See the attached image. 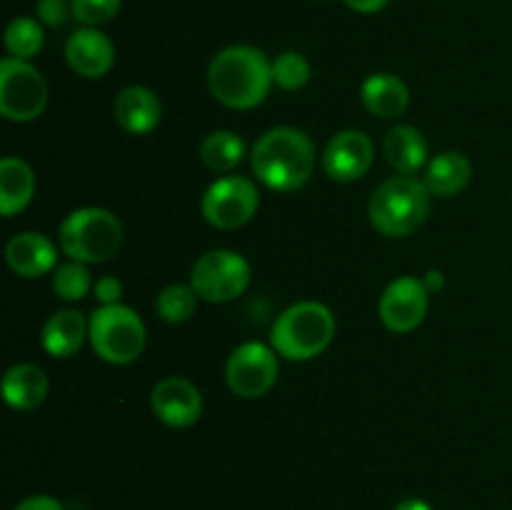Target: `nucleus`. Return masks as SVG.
I'll return each instance as SVG.
<instances>
[{
  "label": "nucleus",
  "mask_w": 512,
  "mask_h": 510,
  "mask_svg": "<svg viewBox=\"0 0 512 510\" xmlns=\"http://www.w3.org/2000/svg\"><path fill=\"white\" fill-rule=\"evenodd\" d=\"M210 93L233 110H250L268 98L273 88V63L253 45L223 48L208 68Z\"/></svg>",
  "instance_id": "obj_1"
},
{
  "label": "nucleus",
  "mask_w": 512,
  "mask_h": 510,
  "mask_svg": "<svg viewBox=\"0 0 512 510\" xmlns=\"http://www.w3.org/2000/svg\"><path fill=\"white\" fill-rule=\"evenodd\" d=\"M250 163H253L255 178L265 188L293 193L310 180L318 155H315L313 140L303 130L280 125L260 135L250 153Z\"/></svg>",
  "instance_id": "obj_2"
},
{
  "label": "nucleus",
  "mask_w": 512,
  "mask_h": 510,
  "mask_svg": "<svg viewBox=\"0 0 512 510\" xmlns=\"http://www.w3.org/2000/svg\"><path fill=\"white\" fill-rule=\"evenodd\" d=\"M368 210L380 235L408 238L428 220L430 190L415 175H395L375 190Z\"/></svg>",
  "instance_id": "obj_3"
},
{
  "label": "nucleus",
  "mask_w": 512,
  "mask_h": 510,
  "mask_svg": "<svg viewBox=\"0 0 512 510\" xmlns=\"http://www.w3.org/2000/svg\"><path fill=\"white\" fill-rule=\"evenodd\" d=\"M333 335L335 318L328 305L303 300V303L290 305L275 320L273 330H270V345L285 360L303 363V360H313L320 353H325Z\"/></svg>",
  "instance_id": "obj_4"
},
{
  "label": "nucleus",
  "mask_w": 512,
  "mask_h": 510,
  "mask_svg": "<svg viewBox=\"0 0 512 510\" xmlns=\"http://www.w3.org/2000/svg\"><path fill=\"white\" fill-rule=\"evenodd\" d=\"M123 245V223L105 208H78L60 225V250L78 263H103Z\"/></svg>",
  "instance_id": "obj_5"
},
{
  "label": "nucleus",
  "mask_w": 512,
  "mask_h": 510,
  "mask_svg": "<svg viewBox=\"0 0 512 510\" xmlns=\"http://www.w3.org/2000/svg\"><path fill=\"white\" fill-rule=\"evenodd\" d=\"M90 343L105 363L128 365L143 353L145 323L128 305H100L90 315Z\"/></svg>",
  "instance_id": "obj_6"
},
{
  "label": "nucleus",
  "mask_w": 512,
  "mask_h": 510,
  "mask_svg": "<svg viewBox=\"0 0 512 510\" xmlns=\"http://www.w3.org/2000/svg\"><path fill=\"white\" fill-rule=\"evenodd\" d=\"M250 263L235 250H210L195 260L190 270V285L200 300L230 303L240 298L250 285Z\"/></svg>",
  "instance_id": "obj_7"
},
{
  "label": "nucleus",
  "mask_w": 512,
  "mask_h": 510,
  "mask_svg": "<svg viewBox=\"0 0 512 510\" xmlns=\"http://www.w3.org/2000/svg\"><path fill=\"white\" fill-rule=\"evenodd\" d=\"M48 105V85L28 60L5 58L0 63V113L13 123L40 118Z\"/></svg>",
  "instance_id": "obj_8"
},
{
  "label": "nucleus",
  "mask_w": 512,
  "mask_h": 510,
  "mask_svg": "<svg viewBox=\"0 0 512 510\" xmlns=\"http://www.w3.org/2000/svg\"><path fill=\"white\" fill-rule=\"evenodd\" d=\"M258 205L260 193L253 180L243 175H228V178L215 180L205 190L200 210L213 228L235 230L253 218Z\"/></svg>",
  "instance_id": "obj_9"
},
{
  "label": "nucleus",
  "mask_w": 512,
  "mask_h": 510,
  "mask_svg": "<svg viewBox=\"0 0 512 510\" xmlns=\"http://www.w3.org/2000/svg\"><path fill=\"white\" fill-rule=\"evenodd\" d=\"M225 380L238 398H263L278 380V353L265 343L238 345L225 365Z\"/></svg>",
  "instance_id": "obj_10"
},
{
  "label": "nucleus",
  "mask_w": 512,
  "mask_h": 510,
  "mask_svg": "<svg viewBox=\"0 0 512 510\" xmlns=\"http://www.w3.org/2000/svg\"><path fill=\"white\" fill-rule=\"evenodd\" d=\"M428 288L420 278L400 275L380 295V320L393 333H410L418 328L428 313Z\"/></svg>",
  "instance_id": "obj_11"
},
{
  "label": "nucleus",
  "mask_w": 512,
  "mask_h": 510,
  "mask_svg": "<svg viewBox=\"0 0 512 510\" xmlns=\"http://www.w3.org/2000/svg\"><path fill=\"white\" fill-rule=\"evenodd\" d=\"M375 145L363 130H340L330 138L323 153V170L335 183H353L370 170Z\"/></svg>",
  "instance_id": "obj_12"
},
{
  "label": "nucleus",
  "mask_w": 512,
  "mask_h": 510,
  "mask_svg": "<svg viewBox=\"0 0 512 510\" xmlns=\"http://www.w3.org/2000/svg\"><path fill=\"white\" fill-rule=\"evenodd\" d=\"M150 405H153L155 418L168 425V428H190L203 415L200 390L188 378H180V375H170V378L160 380L153 388V395H150Z\"/></svg>",
  "instance_id": "obj_13"
},
{
  "label": "nucleus",
  "mask_w": 512,
  "mask_h": 510,
  "mask_svg": "<svg viewBox=\"0 0 512 510\" xmlns=\"http://www.w3.org/2000/svg\"><path fill=\"white\" fill-rule=\"evenodd\" d=\"M65 60L83 78H103L115 63V45L100 28H78L65 43Z\"/></svg>",
  "instance_id": "obj_14"
},
{
  "label": "nucleus",
  "mask_w": 512,
  "mask_h": 510,
  "mask_svg": "<svg viewBox=\"0 0 512 510\" xmlns=\"http://www.w3.org/2000/svg\"><path fill=\"white\" fill-rule=\"evenodd\" d=\"M5 260L10 270L20 278H40L58 268V248L43 233H18L5 248Z\"/></svg>",
  "instance_id": "obj_15"
},
{
  "label": "nucleus",
  "mask_w": 512,
  "mask_h": 510,
  "mask_svg": "<svg viewBox=\"0 0 512 510\" xmlns=\"http://www.w3.org/2000/svg\"><path fill=\"white\" fill-rule=\"evenodd\" d=\"M163 118V105L158 95L143 85H130L120 90L115 98V120L120 128L130 135H148L153 133Z\"/></svg>",
  "instance_id": "obj_16"
},
{
  "label": "nucleus",
  "mask_w": 512,
  "mask_h": 510,
  "mask_svg": "<svg viewBox=\"0 0 512 510\" xmlns=\"http://www.w3.org/2000/svg\"><path fill=\"white\" fill-rule=\"evenodd\" d=\"M85 338H90V320L80 310H58L50 315L40 333L45 353L53 358H70L83 348Z\"/></svg>",
  "instance_id": "obj_17"
},
{
  "label": "nucleus",
  "mask_w": 512,
  "mask_h": 510,
  "mask_svg": "<svg viewBox=\"0 0 512 510\" xmlns=\"http://www.w3.org/2000/svg\"><path fill=\"white\" fill-rule=\"evenodd\" d=\"M360 100L375 118H398L408 110L410 90L398 75L373 73L360 85Z\"/></svg>",
  "instance_id": "obj_18"
},
{
  "label": "nucleus",
  "mask_w": 512,
  "mask_h": 510,
  "mask_svg": "<svg viewBox=\"0 0 512 510\" xmlns=\"http://www.w3.org/2000/svg\"><path fill=\"white\" fill-rule=\"evenodd\" d=\"M3 398L15 410H33L48 398V375L30 363H18L5 373Z\"/></svg>",
  "instance_id": "obj_19"
},
{
  "label": "nucleus",
  "mask_w": 512,
  "mask_h": 510,
  "mask_svg": "<svg viewBox=\"0 0 512 510\" xmlns=\"http://www.w3.org/2000/svg\"><path fill=\"white\" fill-rule=\"evenodd\" d=\"M473 180V165L465 158L463 153H448L435 155L433 163L425 170V188L430 190V195H438V198H453L460 190L468 188V183Z\"/></svg>",
  "instance_id": "obj_20"
},
{
  "label": "nucleus",
  "mask_w": 512,
  "mask_h": 510,
  "mask_svg": "<svg viewBox=\"0 0 512 510\" xmlns=\"http://www.w3.org/2000/svg\"><path fill=\"white\" fill-rule=\"evenodd\" d=\"M35 193V175L30 165L20 158L0 160V213L13 218L28 208Z\"/></svg>",
  "instance_id": "obj_21"
},
{
  "label": "nucleus",
  "mask_w": 512,
  "mask_h": 510,
  "mask_svg": "<svg viewBox=\"0 0 512 510\" xmlns=\"http://www.w3.org/2000/svg\"><path fill=\"white\" fill-rule=\"evenodd\" d=\"M385 158L400 175H415L428 160V143L413 125H395L385 135Z\"/></svg>",
  "instance_id": "obj_22"
},
{
  "label": "nucleus",
  "mask_w": 512,
  "mask_h": 510,
  "mask_svg": "<svg viewBox=\"0 0 512 510\" xmlns=\"http://www.w3.org/2000/svg\"><path fill=\"white\" fill-rule=\"evenodd\" d=\"M245 158V143L233 130H215L200 145V160L215 173H230Z\"/></svg>",
  "instance_id": "obj_23"
},
{
  "label": "nucleus",
  "mask_w": 512,
  "mask_h": 510,
  "mask_svg": "<svg viewBox=\"0 0 512 510\" xmlns=\"http://www.w3.org/2000/svg\"><path fill=\"white\" fill-rule=\"evenodd\" d=\"M45 25L38 18H28V15H20L13 18L5 28V50L10 53V58L30 60L43 50L45 45Z\"/></svg>",
  "instance_id": "obj_24"
},
{
  "label": "nucleus",
  "mask_w": 512,
  "mask_h": 510,
  "mask_svg": "<svg viewBox=\"0 0 512 510\" xmlns=\"http://www.w3.org/2000/svg\"><path fill=\"white\" fill-rule=\"evenodd\" d=\"M198 308V293L193 290V285H168L158 293L155 298V313L165 320V323H185L195 315Z\"/></svg>",
  "instance_id": "obj_25"
},
{
  "label": "nucleus",
  "mask_w": 512,
  "mask_h": 510,
  "mask_svg": "<svg viewBox=\"0 0 512 510\" xmlns=\"http://www.w3.org/2000/svg\"><path fill=\"white\" fill-rule=\"evenodd\" d=\"M93 288V278H90V270L85 263L78 260H68V263L58 265L53 273V290L60 300H68V303H78Z\"/></svg>",
  "instance_id": "obj_26"
},
{
  "label": "nucleus",
  "mask_w": 512,
  "mask_h": 510,
  "mask_svg": "<svg viewBox=\"0 0 512 510\" xmlns=\"http://www.w3.org/2000/svg\"><path fill=\"white\" fill-rule=\"evenodd\" d=\"M310 75V63L305 55L288 50V53H280L273 60V83L283 90H300L303 85H308Z\"/></svg>",
  "instance_id": "obj_27"
},
{
  "label": "nucleus",
  "mask_w": 512,
  "mask_h": 510,
  "mask_svg": "<svg viewBox=\"0 0 512 510\" xmlns=\"http://www.w3.org/2000/svg\"><path fill=\"white\" fill-rule=\"evenodd\" d=\"M73 20H78L83 28H100L110 23L123 8V0H70Z\"/></svg>",
  "instance_id": "obj_28"
},
{
  "label": "nucleus",
  "mask_w": 512,
  "mask_h": 510,
  "mask_svg": "<svg viewBox=\"0 0 512 510\" xmlns=\"http://www.w3.org/2000/svg\"><path fill=\"white\" fill-rule=\"evenodd\" d=\"M35 18L45 25V28H60L73 18V8L70 0H38L35 3Z\"/></svg>",
  "instance_id": "obj_29"
},
{
  "label": "nucleus",
  "mask_w": 512,
  "mask_h": 510,
  "mask_svg": "<svg viewBox=\"0 0 512 510\" xmlns=\"http://www.w3.org/2000/svg\"><path fill=\"white\" fill-rule=\"evenodd\" d=\"M93 293L100 305H115L120 303V295H123V283L118 278H113V275H105V278H100L93 285Z\"/></svg>",
  "instance_id": "obj_30"
},
{
  "label": "nucleus",
  "mask_w": 512,
  "mask_h": 510,
  "mask_svg": "<svg viewBox=\"0 0 512 510\" xmlns=\"http://www.w3.org/2000/svg\"><path fill=\"white\" fill-rule=\"evenodd\" d=\"M13 510H65L63 503L53 495H30V498L20 500Z\"/></svg>",
  "instance_id": "obj_31"
},
{
  "label": "nucleus",
  "mask_w": 512,
  "mask_h": 510,
  "mask_svg": "<svg viewBox=\"0 0 512 510\" xmlns=\"http://www.w3.org/2000/svg\"><path fill=\"white\" fill-rule=\"evenodd\" d=\"M345 5H348L353 13H360V15H373V13H380V10L388 8L390 0H343Z\"/></svg>",
  "instance_id": "obj_32"
},
{
  "label": "nucleus",
  "mask_w": 512,
  "mask_h": 510,
  "mask_svg": "<svg viewBox=\"0 0 512 510\" xmlns=\"http://www.w3.org/2000/svg\"><path fill=\"white\" fill-rule=\"evenodd\" d=\"M423 283L425 288H428V293H438V290L445 285V278L440 270H428V273L423 275Z\"/></svg>",
  "instance_id": "obj_33"
},
{
  "label": "nucleus",
  "mask_w": 512,
  "mask_h": 510,
  "mask_svg": "<svg viewBox=\"0 0 512 510\" xmlns=\"http://www.w3.org/2000/svg\"><path fill=\"white\" fill-rule=\"evenodd\" d=\"M395 510H433V508H430V503H425V500L408 498V500H403V503L395 505Z\"/></svg>",
  "instance_id": "obj_34"
}]
</instances>
